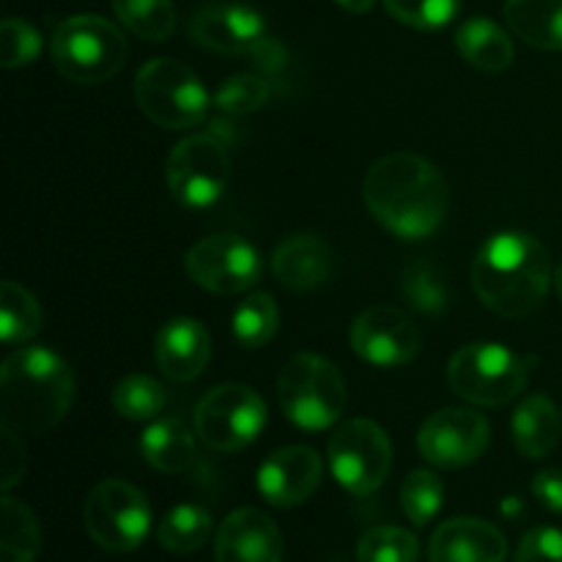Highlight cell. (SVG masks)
<instances>
[{"instance_id":"6da1fadb","label":"cell","mask_w":562,"mask_h":562,"mask_svg":"<svg viewBox=\"0 0 562 562\" xmlns=\"http://www.w3.org/2000/svg\"><path fill=\"white\" fill-rule=\"evenodd\" d=\"M371 217L398 239H426L442 228L450 190L442 170L415 151H393L376 159L362 181Z\"/></svg>"},{"instance_id":"7a4b0ae2","label":"cell","mask_w":562,"mask_h":562,"mask_svg":"<svg viewBox=\"0 0 562 562\" xmlns=\"http://www.w3.org/2000/svg\"><path fill=\"white\" fill-rule=\"evenodd\" d=\"M552 285V261L536 236L503 231L488 236L472 263L477 300L503 318H525L541 307Z\"/></svg>"},{"instance_id":"3957f363","label":"cell","mask_w":562,"mask_h":562,"mask_svg":"<svg viewBox=\"0 0 562 562\" xmlns=\"http://www.w3.org/2000/svg\"><path fill=\"white\" fill-rule=\"evenodd\" d=\"M75 376L47 346H22L0 368V417L14 431H47L69 412Z\"/></svg>"},{"instance_id":"277c9868","label":"cell","mask_w":562,"mask_h":562,"mask_svg":"<svg viewBox=\"0 0 562 562\" xmlns=\"http://www.w3.org/2000/svg\"><path fill=\"white\" fill-rule=\"evenodd\" d=\"M49 55L66 80L99 86L124 69L130 44L124 33L104 16L75 14L55 27Z\"/></svg>"},{"instance_id":"5b68a950","label":"cell","mask_w":562,"mask_h":562,"mask_svg":"<svg viewBox=\"0 0 562 562\" xmlns=\"http://www.w3.org/2000/svg\"><path fill=\"white\" fill-rule=\"evenodd\" d=\"M278 401L296 428L327 431L346 409V382L335 362L300 351L280 371Z\"/></svg>"},{"instance_id":"8992f818","label":"cell","mask_w":562,"mask_h":562,"mask_svg":"<svg viewBox=\"0 0 562 562\" xmlns=\"http://www.w3.org/2000/svg\"><path fill=\"white\" fill-rule=\"evenodd\" d=\"M135 99L148 121L170 132L203 124L212 104L201 77L173 58H154L137 71Z\"/></svg>"},{"instance_id":"52a82bcc","label":"cell","mask_w":562,"mask_h":562,"mask_svg":"<svg viewBox=\"0 0 562 562\" xmlns=\"http://www.w3.org/2000/svg\"><path fill=\"white\" fill-rule=\"evenodd\" d=\"M530 382V360L499 344H467L450 357L448 384L477 406H505Z\"/></svg>"},{"instance_id":"ba28073f","label":"cell","mask_w":562,"mask_h":562,"mask_svg":"<svg viewBox=\"0 0 562 562\" xmlns=\"http://www.w3.org/2000/svg\"><path fill=\"white\" fill-rule=\"evenodd\" d=\"M82 521L99 549L124 554L140 547L151 532V505L132 483L102 481L88 494Z\"/></svg>"},{"instance_id":"9c48e42d","label":"cell","mask_w":562,"mask_h":562,"mask_svg":"<svg viewBox=\"0 0 562 562\" xmlns=\"http://www.w3.org/2000/svg\"><path fill=\"white\" fill-rule=\"evenodd\" d=\"M267 426V404L247 384L212 387L195 409V434L214 453H236L258 439Z\"/></svg>"},{"instance_id":"30bf717a","label":"cell","mask_w":562,"mask_h":562,"mask_svg":"<svg viewBox=\"0 0 562 562\" xmlns=\"http://www.w3.org/2000/svg\"><path fill=\"white\" fill-rule=\"evenodd\" d=\"M329 472L355 497L379 492L393 467V445L384 428L368 417L344 423L329 437Z\"/></svg>"},{"instance_id":"8fae6325","label":"cell","mask_w":562,"mask_h":562,"mask_svg":"<svg viewBox=\"0 0 562 562\" xmlns=\"http://www.w3.org/2000/svg\"><path fill=\"white\" fill-rule=\"evenodd\" d=\"M168 190L181 206L209 209L223 198L231 179V157L225 143L212 132H195L170 151Z\"/></svg>"},{"instance_id":"7c38bea8","label":"cell","mask_w":562,"mask_h":562,"mask_svg":"<svg viewBox=\"0 0 562 562\" xmlns=\"http://www.w3.org/2000/svg\"><path fill=\"white\" fill-rule=\"evenodd\" d=\"M184 269L192 283L209 294L234 296L256 289L263 272V258L245 236L214 234L190 247Z\"/></svg>"},{"instance_id":"4fadbf2b","label":"cell","mask_w":562,"mask_h":562,"mask_svg":"<svg viewBox=\"0 0 562 562\" xmlns=\"http://www.w3.org/2000/svg\"><path fill=\"white\" fill-rule=\"evenodd\" d=\"M488 439H492V428L481 412L448 406L442 412H434L423 423L417 434V448L431 467L461 470V467L475 464L486 453Z\"/></svg>"},{"instance_id":"5bb4252c","label":"cell","mask_w":562,"mask_h":562,"mask_svg":"<svg viewBox=\"0 0 562 562\" xmlns=\"http://www.w3.org/2000/svg\"><path fill=\"white\" fill-rule=\"evenodd\" d=\"M349 344L368 366L401 368L420 351V329L398 307L373 305L351 322Z\"/></svg>"},{"instance_id":"9a60e30c","label":"cell","mask_w":562,"mask_h":562,"mask_svg":"<svg viewBox=\"0 0 562 562\" xmlns=\"http://www.w3.org/2000/svg\"><path fill=\"white\" fill-rule=\"evenodd\" d=\"M187 33L203 49L223 55H252L269 38L261 11L245 3H206L190 16Z\"/></svg>"},{"instance_id":"2e32d148","label":"cell","mask_w":562,"mask_h":562,"mask_svg":"<svg viewBox=\"0 0 562 562\" xmlns=\"http://www.w3.org/2000/svg\"><path fill=\"white\" fill-rule=\"evenodd\" d=\"M322 456L307 445L280 448L258 467V494L274 508H296L316 494L322 483Z\"/></svg>"},{"instance_id":"e0dca14e","label":"cell","mask_w":562,"mask_h":562,"mask_svg":"<svg viewBox=\"0 0 562 562\" xmlns=\"http://www.w3.org/2000/svg\"><path fill=\"white\" fill-rule=\"evenodd\" d=\"M217 562H280L283 536L263 510L239 508L220 525L214 536Z\"/></svg>"},{"instance_id":"ac0fdd59","label":"cell","mask_w":562,"mask_h":562,"mask_svg":"<svg viewBox=\"0 0 562 562\" xmlns=\"http://www.w3.org/2000/svg\"><path fill=\"white\" fill-rule=\"evenodd\" d=\"M154 357L159 371L173 382H192L203 373L212 357V338L198 318L176 316L157 329Z\"/></svg>"},{"instance_id":"d6986e66","label":"cell","mask_w":562,"mask_h":562,"mask_svg":"<svg viewBox=\"0 0 562 562\" xmlns=\"http://www.w3.org/2000/svg\"><path fill=\"white\" fill-rule=\"evenodd\" d=\"M335 247L316 234H294L280 241L272 256V272L294 294L322 289L335 274Z\"/></svg>"},{"instance_id":"ffe728a7","label":"cell","mask_w":562,"mask_h":562,"mask_svg":"<svg viewBox=\"0 0 562 562\" xmlns=\"http://www.w3.org/2000/svg\"><path fill=\"white\" fill-rule=\"evenodd\" d=\"M508 541L492 521L461 516L439 525L428 543L431 562H505Z\"/></svg>"},{"instance_id":"44dd1931","label":"cell","mask_w":562,"mask_h":562,"mask_svg":"<svg viewBox=\"0 0 562 562\" xmlns=\"http://www.w3.org/2000/svg\"><path fill=\"white\" fill-rule=\"evenodd\" d=\"M140 453L148 467L165 475H179L187 472L198 461L195 434L187 428L179 417H165L154 420L140 437Z\"/></svg>"},{"instance_id":"7402d4cb","label":"cell","mask_w":562,"mask_h":562,"mask_svg":"<svg viewBox=\"0 0 562 562\" xmlns=\"http://www.w3.org/2000/svg\"><path fill=\"white\" fill-rule=\"evenodd\" d=\"M510 431H514L516 450H519L525 459H543V456H549L558 448L562 420L552 401H549L547 395L536 393L527 395V398L516 406L514 420H510Z\"/></svg>"},{"instance_id":"603a6c76","label":"cell","mask_w":562,"mask_h":562,"mask_svg":"<svg viewBox=\"0 0 562 562\" xmlns=\"http://www.w3.org/2000/svg\"><path fill=\"white\" fill-rule=\"evenodd\" d=\"M453 44L461 58L481 71H505L516 58L514 42L505 27L486 16H472V20L461 22Z\"/></svg>"},{"instance_id":"cb8c5ba5","label":"cell","mask_w":562,"mask_h":562,"mask_svg":"<svg viewBox=\"0 0 562 562\" xmlns=\"http://www.w3.org/2000/svg\"><path fill=\"white\" fill-rule=\"evenodd\" d=\"M505 22L536 49H562V0H508Z\"/></svg>"},{"instance_id":"d4e9b609","label":"cell","mask_w":562,"mask_h":562,"mask_svg":"<svg viewBox=\"0 0 562 562\" xmlns=\"http://www.w3.org/2000/svg\"><path fill=\"white\" fill-rule=\"evenodd\" d=\"M401 294L409 302L412 311L428 318L442 316L450 305L442 269L428 261V258H409L404 263V269H401Z\"/></svg>"},{"instance_id":"484cf974","label":"cell","mask_w":562,"mask_h":562,"mask_svg":"<svg viewBox=\"0 0 562 562\" xmlns=\"http://www.w3.org/2000/svg\"><path fill=\"white\" fill-rule=\"evenodd\" d=\"M44 313L36 296L14 280L0 283V338L5 346H22L42 329Z\"/></svg>"},{"instance_id":"4316f807","label":"cell","mask_w":562,"mask_h":562,"mask_svg":"<svg viewBox=\"0 0 562 562\" xmlns=\"http://www.w3.org/2000/svg\"><path fill=\"white\" fill-rule=\"evenodd\" d=\"M214 521L212 514L201 505H176L168 514L162 516L157 527V541L159 547L168 549L173 554H192L203 549L212 538Z\"/></svg>"},{"instance_id":"83f0119b","label":"cell","mask_w":562,"mask_h":562,"mask_svg":"<svg viewBox=\"0 0 562 562\" xmlns=\"http://www.w3.org/2000/svg\"><path fill=\"white\" fill-rule=\"evenodd\" d=\"M0 508H3L0 562H33L42 549V527H38L33 510L9 494L3 497Z\"/></svg>"},{"instance_id":"f1b7e54d","label":"cell","mask_w":562,"mask_h":562,"mask_svg":"<svg viewBox=\"0 0 562 562\" xmlns=\"http://www.w3.org/2000/svg\"><path fill=\"white\" fill-rule=\"evenodd\" d=\"M278 327L280 307L267 291H256L247 300H241L239 307L234 311V322H231L234 338L241 349H263V346H269L278 335Z\"/></svg>"},{"instance_id":"f546056e","label":"cell","mask_w":562,"mask_h":562,"mask_svg":"<svg viewBox=\"0 0 562 562\" xmlns=\"http://www.w3.org/2000/svg\"><path fill=\"white\" fill-rule=\"evenodd\" d=\"M110 401H113V409L124 420L146 423L159 417V412L168 404V393H165V387L154 376L132 373V376H124L115 384L113 393H110Z\"/></svg>"},{"instance_id":"4dcf8cb0","label":"cell","mask_w":562,"mask_h":562,"mask_svg":"<svg viewBox=\"0 0 562 562\" xmlns=\"http://www.w3.org/2000/svg\"><path fill=\"white\" fill-rule=\"evenodd\" d=\"M121 25L143 42H165L176 31V9L170 0H113Z\"/></svg>"},{"instance_id":"1f68e13d","label":"cell","mask_w":562,"mask_h":562,"mask_svg":"<svg viewBox=\"0 0 562 562\" xmlns=\"http://www.w3.org/2000/svg\"><path fill=\"white\" fill-rule=\"evenodd\" d=\"M274 80L269 75H231L214 91L212 104L223 115H250L272 99Z\"/></svg>"},{"instance_id":"d6a6232c","label":"cell","mask_w":562,"mask_h":562,"mask_svg":"<svg viewBox=\"0 0 562 562\" xmlns=\"http://www.w3.org/2000/svg\"><path fill=\"white\" fill-rule=\"evenodd\" d=\"M417 558H420V541L404 527H373L357 543L360 562H417Z\"/></svg>"},{"instance_id":"836d02e7","label":"cell","mask_w":562,"mask_h":562,"mask_svg":"<svg viewBox=\"0 0 562 562\" xmlns=\"http://www.w3.org/2000/svg\"><path fill=\"white\" fill-rule=\"evenodd\" d=\"M445 486L431 470H415L401 483V508L415 527H426L442 510Z\"/></svg>"},{"instance_id":"e575fe53","label":"cell","mask_w":562,"mask_h":562,"mask_svg":"<svg viewBox=\"0 0 562 562\" xmlns=\"http://www.w3.org/2000/svg\"><path fill=\"white\" fill-rule=\"evenodd\" d=\"M384 9L417 31H439L459 16L461 0H384Z\"/></svg>"},{"instance_id":"d590c367","label":"cell","mask_w":562,"mask_h":562,"mask_svg":"<svg viewBox=\"0 0 562 562\" xmlns=\"http://www.w3.org/2000/svg\"><path fill=\"white\" fill-rule=\"evenodd\" d=\"M42 53V33L20 16H9L0 25V64L5 69H20L33 64Z\"/></svg>"},{"instance_id":"8d00e7d4","label":"cell","mask_w":562,"mask_h":562,"mask_svg":"<svg viewBox=\"0 0 562 562\" xmlns=\"http://www.w3.org/2000/svg\"><path fill=\"white\" fill-rule=\"evenodd\" d=\"M514 562H562V532L558 527H536L521 538Z\"/></svg>"},{"instance_id":"74e56055","label":"cell","mask_w":562,"mask_h":562,"mask_svg":"<svg viewBox=\"0 0 562 562\" xmlns=\"http://www.w3.org/2000/svg\"><path fill=\"white\" fill-rule=\"evenodd\" d=\"M20 431H14L11 426H0V488L5 494L20 483V477L25 475V448H22Z\"/></svg>"},{"instance_id":"f35d334b","label":"cell","mask_w":562,"mask_h":562,"mask_svg":"<svg viewBox=\"0 0 562 562\" xmlns=\"http://www.w3.org/2000/svg\"><path fill=\"white\" fill-rule=\"evenodd\" d=\"M532 497L552 514H562V470H541L532 477Z\"/></svg>"},{"instance_id":"ab89813d","label":"cell","mask_w":562,"mask_h":562,"mask_svg":"<svg viewBox=\"0 0 562 562\" xmlns=\"http://www.w3.org/2000/svg\"><path fill=\"white\" fill-rule=\"evenodd\" d=\"M250 58H252V66H256L261 75L274 77V75H280L285 66H289V49H285L278 38L269 36L267 42H263L261 47L250 55Z\"/></svg>"},{"instance_id":"60d3db41","label":"cell","mask_w":562,"mask_h":562,"mask_svg":"<svg viewBox=\"0 0 562 562\" xmlns=\"http://www.w3.org/2000/svg\"><path fill=\"white\" fill-rule=\"evenodd\" d=\"M335 3H338L344 11H349V14H366V11L373 9L376 0H335Z\"/></svg>"},{"instance_id":"b9f144b4","label":"cell","mask_w":562,"mask_h":562,"mask_svg":"<svg viewBox=\"0 0 562 562\" xmlns=\"http://www.w3.org/2000/svg\"><path fill=\"white\" fill-rule=\"evenodd\" d=\"M519 508H521V503L516 497H508L503 503V514H508V516H514V514H519Z\"/></svg>"},{"instance_id":"7bdbcfd3","label":"cell","mask_w":562,"mask_h":562,"mask_svg":"<svg viewBox=\"0 0 562 562\" xmlns=\"http://www.w3.org/2000/svg\"><path fill=\"white\" fill-rule=\"evenodd\" d=\"M554 289H558V294L562 300V263L558 267V272H554Z\"/></svg>"}]
</instances>
